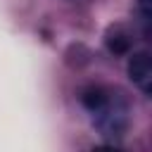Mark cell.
Listing matches in <instances>:
<instances>
[{
	"mask_svg": "<svg viewBox=\"0 0 152 152\" xmlns=\"http://www.w3.org/2000/svg\"><path fill=\"white\" fill-rule=\"evenodd\" d=\"M81 102L90 112L93 121L107 135H119L124 131V126H126V104L116 93H112L102 86H90V88L83 90Z\"/></svg>",
	"mask_w": 152,
	"mask_h": 152,
	"instance_id": "obj_1",
	"label": "cell"
},
{
	"mask_svg": "<svg viewBox=\"0 0 152 152\" xmlns=\"http://www.w3.org/2000/svg\"><path fill=\"white\" fill-rule=\"evenodd\" d=\"M128 78L131 83L142 93L150 95V86H152V64H150V52H135L128 59Z\"/></svg>",
	"mask_w": 152,
	"mask_h": 152,
	"instance_id": "obj_2",
	"label": "cell"
},
{
	"mask_svg": "<svg viewBox=\"0 0 152 152\" xmlns=\"http://www.w3.org/2000/svg\"><path fill=\"white\" fill-rule=\"evenodd\" d=\"M107 48H109L114 55H124V52L131 48V38H128V33L121 31V28L109 31V36H107Z\"/></svg>",
	"mask_w": 152,
	"mask_h": 152,
	"instance_id": "obj_3",
	"label": "cell"
},
{
	"mask_svg": "<svg viewBox=\"0 0 152 152\" xmlns=\"http://www.w3.org/2000/svg\"><path fill=\"white\" fill-rule=\"evenodd\" d=\"M138 10H140V21L145 26V33L150 31V0H138Z\"/></svg>",
	"mask_w": 152,
	"mask_h": 152,
	"instance_id": "obj_4",
	"label": "cell"
},
{
	"mask_svg": "<svg viewBox=\"0 0 152 152\" xmlns=\"http://www.w3.org/2000/svg\"><path fill=\"white\" fill-rule=\"evenodd\" d=\"M93 152H121V150L114 147V145H100V147H95Z\"/></svg>",
	"mask_w": 152,
	"mask_h": 152,
	"instance_id": "obj_5",
	"label": "cell"
}]
</instances>
